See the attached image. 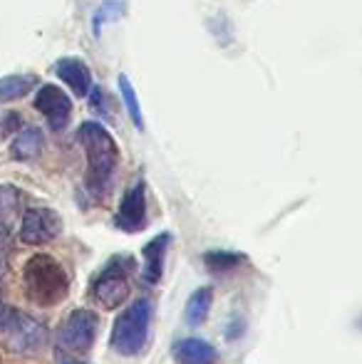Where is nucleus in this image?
Masks as SVG:
<instances>
[{"mask_svg":"<svg viewBox=\"0 0 362 364\" xmlns=\"http://www.w3.org/2000/svg\"><path fill=\"white\" fill-rule=\"evenodd\" d=\"M20 218V191L8 183H0V243L13 235Z\"/></svg>","mask_w":362,"mask_h":364,"instance_id":"ddd939ff","label":"nucleus"},{"mask_svg":"<svg viewBox=\"0 0 362 364\" xmlns=\"http://www.w3.org/2000/svg\"><path fill=\"white\" fill-rule=\"evenodd\" d=\"M60 364H87V362H80V360H75V357H65Z\"/></svg>","mask_w":362,"mask_h":364,"instance_id":"aec40b11","label":"nucleus"},{"mask_svg":"<svg viewBox=\"0 0 362 364\" xmlns=\"http://www.w3.org/2000/svg\"><path fill=\"white\" fill-rule=\"evenodd\" d=\"M169 243H171V235L161 233V235H154V238L142 248V258H144V265H142V280H144V285H149V288L161 280Z\"/></svg>","mask_w":362,"mask_h":364,"instance_id":"9d476101","label":"nucleus"},{"mask_svg":"<svg viewBox=\"0 0 362 364\" xmlns=\"http://www.w3.org/2000/svg\"><path fill=\"white\" fill-rule=\"evenodd\" d=\"M213 305V290L211 288H198L191 292V297L186 300V307H183V315H186V322L191 327H198L206 322L208 312H211Z\"/></svg>","mask_w":362,"mask_h":364,"instance_id":"2eb2a0df","label":"nucleus"},{"mask_svg":"<svg viewBox=\"0 0 362 364\" xmlns=\"http://www.w3.org/2000/svg\"><path fill=\"white\" fill-rule=\"evenodd\" d=\"M246 263V255L233 253V250H208L203 255V265L211 273H233Z\"/></svg>","mask_w":362,"mask_h":364,"instance_id":"dca6fc26","label":"nucleus"},{"mask_svg":"<svg viewBox=\"0 0 362 364\" xmlns=\"http://www.w3.org/2000/svg\"><path fill=\"white\" fill-rule=\"evenodd\" d=\"M151 320H154V302L149 297H137L115 320L110 337L112 350L122 357H139L149 342Z\"/></svg>","mask_w":362,"mask_h":364,"instance_id":"7ed1b4c3","label":"nucleus"},{"mask_svg":"<svg viewBox=\"0 0 362 364\" xmlns=\"http://www.w3.org/2000/svg\"><path fill=\"white\" fill-rule=\"evenodd\" d=\"M90 107H92V112H97V114L112 117V112H110V97H107V92L102 90V87H95V90H92Z\"/></svg>","mask_w":362,"mask_h":364,"instance_id":"6ab92c4d","label":"nucleus"},{"mask_svg":"<svg viewBox=\"0 0 362 364\" xmlns=\"http://www.w3.org/2000/svg\"><path fill=\"white\" fill-rule=\"evenodd\" d=\"M35 109L45 117L50 129L63 132L70 124V117H73V100L63 87L43 85L35 95Z\"/></svg>","mask_w":362,"mask_h":364,"instance_id":"6e6552de","label":"nucleus"},{"mask_svg":"<svg viewBox=\"0 0 362 364\" xmlns=\"http://www.w3.org/2000/svg\"><path fill=\"white\" fill-rule=\"evenodd\" d=\"M97 330H100V320L92 310L78 307L73 310L65 322L60 325L58 332V350L65 357H82L95 347Z\"/></svg>","mask_w":362,"mask_h":364,"instance_id":"423d86ee","label":"nucleus"},{"mask_svg":"<svg viewBox=\"0 0 362 364\" xmlns=\"http://www.w3.org/2000/svg\"><path fill=\"white\" fill-rule=\"evenodd\" d=\"M171 357H174L176 364H213L218 360V352L206 340L186 337V340L176 342L174 350H171Z\"/></svg>","mask_w":362,"mask_h":364,"instance_id":"f8f14e48","label":"nucleus"},{"mask_svg":"<svg viewBox=\"0 0 362 364\" xmlns=\"http://www.w3.org/2000/svg\"><path fill=\"white\" fill-rule=\"evenodd\" d=\"M0 337L13 355H38L48 340V330L33 315L15 307H0Z\"/></svg>","mask_w":362,"mask_h":364,"instance_id":"39448f33","label":"nucleus"},{"mask_svg":"<svg viewBox=\"0 0 362 364\" xmlns=\"http://www.w3.org/2000/svg\"><path fill=\"white\" fill-rule=\"evenodd\" d=\"M23 285L28 297L40 307H53L68 297L70 273L48 253H35L23 265Z\"/></svg>","mask_w":362,"mask_h":364,"instance_id":"f03ea898","label":"nucleus"},{"mask_svg":"<svg viewBox=\"0 0 362 364\" xmlns=\"http://www.w3.org/2000/svg\"><path fill=\"white\" fill-rule=\"evenodd\" d=\"M78 139L87 156V191L95 198H105L119 166V146L100 122H85L78 129Z\"/></svg>","mask_w":362,"mask_h":364,"instance_id":"f257e3e1","label":"nucleus"},{"mask_svg":"<svg viewBox=\"0 0 362 364\" xmlns=\"http://www.w3.org/2000/svg\"><path fill=\"white\" fill-rule=\"evenodd\" d=\"M63 233V218L48 206H33L20 218L18 235L25 245H45Z\"/></svg>","mask_w":362,"mask_h":364,"instance_id":"0eeeda50","label":"nucleus"},{"mask_svg":"<svg viewBox=\"0 0 362 364\" xmlns=\"http://www.w3.org/2000/svg\"><path fill=\"white\" fill-rule=\"evenodd\" d=\"M55 75L70 87L78 97L90 95L92 90V73L80 58H63L55 65Z\"/></svg>","mask_w":362,"mask_h":364,"instance_id":"9b49d317","label":"nucleus"},{"mask_svg":"<svg viewBox=\"0 0 362 364\" xmlns=\"http://www.w3.org/2000/svg\"><path fill=\"white\" fill-rule=\"evenodd\" d=\"M137 270L132 255H112L92 278L90 297L102 310H117L129 297L132 273Z\"/></svg>","mask_w":362,"mask_h":364,"instance_id":"20e7f679","label":"nucleus"},{"mask_svg":"<svg viewBox=\"0 0 362 364\" xmlns=\"http://www.w3.org/2000/svg\"><path fill=\"white\" fill-rule=\"evenodd\" d=\"M115 225L124 233H139L147 228V183L137 181L127 188V193L122 196V203L117 208Z\"/></svg>","mask_w":362,"mask_h":364,"instance_id":"1a4fd4ad","label":"nucleus"},{"mask_svg":"<svg viewBox=\"0 0 362 364\" xmlns=\"http://www.w3.org/2000/svg\"><path fill=\"white\" fill-rule=\"evenodd\" d=\"M33 90V80L23 75H8L0 80V102H15Z\"/></svg>","mask_w":362,"mask_h":364,"instance_id":"f3484780","label":"nucleus"},{"mask_svg":"<svg viewBox=\"0 0 362 364\" xmlns=\"http://www.w3.org/2000/svg\"><path fill=\"white\" fill-rule=\"evenodd\" d=\"M43 132L35 129V127H25L18 132V136L10 144V156L18 159V161H30V159H38L43 151Z\"/></svg>","mask_w":362,"mask_h":364,"instance_id":"4468645a","label":"nucleus"},{"mask_svg":"<svg viewBox=\"0 0 362 364\" xmlns=\"http://www.w3.org/2000/svg\"><path fill=\"white\" fill-rule=\"evenodd\" d=\"M117 82H119L122 102H124V107H127V112H129L132 122H134L137 129H142V127H144V122H142V109H139V102H137V92H134V87H132L129 77L119 75V80H117Z\"/></svg>","mask_w":362,"mask_h":364,"instance_id":"a211bd4d","label":"nucleus"}]
</instances>
